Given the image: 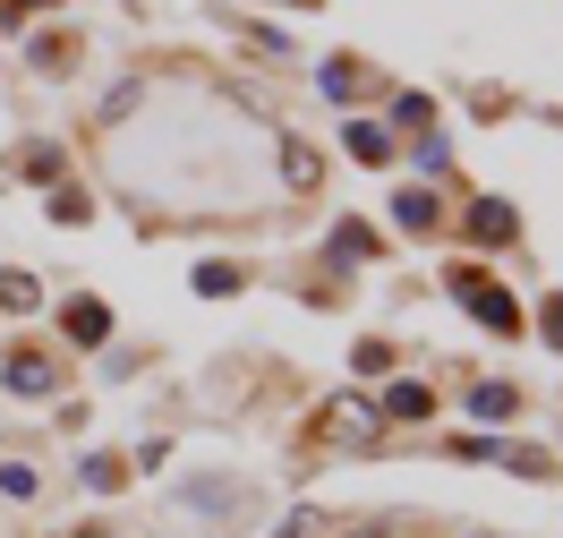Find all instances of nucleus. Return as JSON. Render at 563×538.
<instances>
[{
	"instance_id": "nucleus-1",
	"label": "nucleus",
	"mask_w": 563,
	"mask_h": 538,
	"mask_svg": "<svg viewBox=\"0 0 563 538\" xmlns=\"http://www.w3.org/2000/svg\"><path fill=\"white\" fill-rule=\"evenodd\" d=\"M453 299H461V308H478V317H487L495 333H521V308H512V299H504V290L487 283V274H470V265L453 274Z\"/></svg>"
},
{
	"instance_id": "nucleus-2",
	"label": "nucleus",
	"mask_w": 563,
	"mask_h": 538,
	"mask_svg": "<svg viewBox=\"0 0 563 538\" xmlns=\"http://www.w3.org/2000/svg\"><path fill=\"white\" fill-rule=\"evenodd\" d=\"M0 376H9L18 394H52V359H43V351H9V367H0Z\"/></svg>"
},
{
	"instance_id": "nucleus-3",
	"label": "nucleus",
	"mask_w": 563,
	"mask_h": 538,
	"mask_svg": "<svg viewBox=\"0 0 563 538\" xmlns=\"http://www.w3.org/2000/svg\"><path fill=\"white\" fill-rule=\"evenodd\" d=\"M376 419H427V385H419V376H393V385H385V410H376Z\"/></svg>"
},
{
	"instance_id": "nucleus-4",
	"label": "nucleus",
	"mask_w": 563,
	"mask_h": 538,
	"mask_svg": "<svg viewBox=\"0 0 563 538\" xmlns=\"http://www.w3.org/2000/svg\"><path fill=\"white\" fill-rule=\"evenodd\" d=\"M69 333H77V342H103V333H111V308H103V299H69Z\"/></svg>"
},
{
	"instance_id": "nucleus-5",
	"label": "nucleus",
	"mask_w": 563,
	"mask_h": 538,
	"mask_svg": "<svg viewBox=\"0 0 563 538\" xmlns=\"http://www.w3.org/2000/svg\"><path fill=\"white\" fill-rule=\"evenodd\" d=\"M282 179H290V188H317V154L299 138H282Z\"/></svg>"
},
{
	"instance_id": "nucleus-6",
	"label": "nucleus",
	"mask_w": 563,
	"mask_h": 538,
	"mask_svg": "<svg viewBox=\"0 0 563 538\" xmlns=\"http://www.w3.org/2000/svg\"><path fill=\"white\" fill-rule=\"evenodd\" d=\"M512 385H478V394H470V419H512Z\"/></svg>"
},
{
	"instance_id": "nucleus-7",
	"label": "nucleus",
	"mask_w": 563,
	"mask_h": 538,
	"mask_svg": "<svg viewBox=\"0 0 563 538\" xmlns=\"http://www.w3.org/2000/svg\"><path fill=\"white\" fill-rule=\"evenodd\" d=\"M393 215L410 222V231H427V222H435V197H427V188H401V197H393Z\"/></svg>"
},
{
	"instance_id": "nucleus-8",
	"label": "nucleus",
	"mask_w": 563,
	"mask_h": 538,
	"mask_svg": "<svg viewBox=\"0 0 563 538\" xmlns=\"http://www.w3.org/2000/svg\"><path fill=\"white\" fill-rule=\"evenodd\" d=\"M333 256H342V265H351V256H376V231H367V222H342V231H333Z\"/></svg>"
},
{
	"instance_id": "nucleus-9",
	"label": "nucleus",
	"mask_w": 563,
	"mask_h": 538,
	"mask_svg": "<svg viewBox=\"0 0 563 538\" xmlns=\"http://www.w3.org/2000/svg\"><path fill=\"white\" fill-rule=\"evenodd\" d=\"M333 428H342V436H376V410H367V402H342V410H333Z\"/></svg>"
},
{
	"instance_id": "nucleus-10",
	"label": "nucleus",
	"mask_w": 563,
	"mask_h": 538,
	"mask_svg": "<svg viewBox=\"0 0 563 538\" xmlns=\"http://www.w3.org/2000/svg\"><path fill=\"white\" fill-rule=\"evenodd\" d=\"M351 154H358V163H385L393 145H385V129H351Z\"/></svg>"
},
{
	"instance_id": "nucleus-11",
	"label": "nucleus",
	"mask_w": 563,
	"mask_h": 538,
	"mask_svg": "<svg viewBox=\"0 0 563 538\" xmlns=\"http://www.w3.org/2000/svg\"><path fill=\"white\" fill-rule=\"evenodd\" d=\"M0 308H35V283L26 274H0Z\"/></svg>"
},
{
	"instance_id": "nucleus-12",
	"label": "nucleus",
	"mask_w": 563,
	"mask_h": 538,
	"mask_svg": "<svg viewBox=\"0 0 563 538\" xmlns=\"http://www.w3.org/2000/svg\"><path fill=\"white\" fill-rule=\"evenodd\" d=\"M547 333H555V342H563V299H555V308H547Z\"/></svg>"
},
{
	"instance_id": "nucleus-13",
	"label": "nucleus",
	"mask_w": 563,
	"mask_h": 538,
	"mask_svg": "<svg viewBox=\"0 0 563 538\" xmlns=\"http://www.w3.org/2000/svg\"><path fill=\"white\" fill-rule=\"evenodd\" d=\"M333 538H385V530H333Z\"/></svg>"
},
{
	"instance_id": "nucleus-14",
	"label": "nucleus",
	"mask_w": 563,
	"mask_h": 538,
	"mask_svg": "<svg viewBox=\"0 0 563 538\" xmlns=\"http://www.w3.org/2000/svg\"><path fill=\"white\" fill-rule=\"evenodd\" d=\"M385 538H410V530H385Z\"/></svg>"
}]
</instances>
